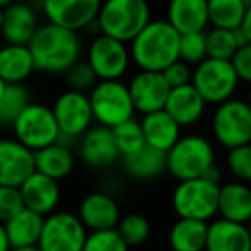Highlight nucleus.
<instances>
[{"label":"nucleus","mask_w":251,"mask_h":251,"mask_svg":"<svg viewBox=\"0 0 251 251\" xmlns=\"http://www.w3.org/2000/svg\"><path fill=\"white\" fill-rule=\"evenodd\" d=\"M121 158L126 174L136 181H153L167 171V153L148 145Z\"/></svg>","instance_id":"nucleus-25"},{"label":"nucleus","mask_w":251,"mask_h":251,"mask_svg":"<svg viewBox=\"0 0 251 251\" xmlns=\"http://www.w3.org/2000/svg\"><path fill=\"white\" fill-rule=\"evenodd\" d=\"M11 250V244H9L7 234H5L4 224L0 222V251H9Z\"/></svg>","instance_id":"nucleus-43"},{"label":"nucleus","mask_w":251,"mask_h":251,"mask_svg":"<svg viewBox=\"0 0 251 251\" xmlns=\"http://www.w3.org/2000/svg\"><path fill=\"white\" fill-rule=\"evenodd\" d=\"M140 124H141V129H143L145 143L151 148L165 151V153L182 136L181 134L182 127L165 110L145 114L141 117Z\"/></svg>","instance_id":"nucleus-23"},{"label":"nucleus","mask_w":251,"mask_h":251,"mask_svg":"<svg viewBox=\"0 0 251 251\" xmlns=\"http://www.w3.org/2000/svg\"><path fill=\"white\" fill-rule=\"evenodd\" d=\"M83 251H129V246L119 236L117 230L108 229L88 232Z\"/></svg>","instance_id":"nucleus-37"},{"label":"nucleus","mask_w":251,"mask_h":251,"mask_svg":"<svg viewBox=\"0 0 251 251\" xmlns=\"http://www.w3.org/2000/svg\"><path fill=\"white\" fill-rule=\"evenodd\" d=\"M239 29L244 35V38H246V42L251 43V2L246 7V14H244V19H243V23H241Z\"/></svg>","instance_id":"nucleus-42"},{"label":"nucleus","mask_w":251,"mask_h":251,"mask_svg":"<svg viewBox=\"0 0 251 251\" xmlns=\"http://www.w3.org/2000/svg\"><path fill=\"white\" fill-rule=\"evenodd\" d=\"M35 71L28 45L5 43L0 47V77L7 84H23Z\"/></svg>","instance_id":"nucleus-26"},{"label":"nucleus","mask_w":251,"mask_h":251,"mask_svg":"<svg viewBox=\"0 0 251 251\" xmlns=\"http://www.w3.org/2000/svg\"><path fill=\"white\" fill-rule=\"evenodd\" d=\"M230 64H232L241 83L251 86V43H244L243 47H239V50L230 59Z\"/></svg>","instance_id":"nucleus-41"},{"label":"nucleus","mask_w":251,"mask_h":251,"mask_svg":"<svg viewBox=\"0 0 251 251\" xmlns=\"http://www.w3.org/2000/svg\"><path fill=\"white\" fill-rule=\"evenodd\" d=\"M19 191H21L23 201H25V208L33 210V212L40 213L43 217L55 212L60 203V198H62L59 181L38 171L33 172L19 186Z\"/></svg>","instance_id":"nucleus-18"},{"label":"nucleus","mask_w":251,"mask_h":251,"mask_svg":"<svg viewBox=\"0 0 251 251\" xmlns=\"http://www.w3.org/2000/svg\"><path fill=\"white\" fill-rule=\"evenodd\" d=\"M246 7V0H208L210 26L220 29H239Z\"/></svg>","instance_id":"nucleus-30"},{"label":"nucleus","mask_w":251,"mask_h":251,"mask_svg":"<svg viewBox=\"0 0 251 251\" xmlns=\"http://www.w3.org/2000/svg\"><path fill=\"white\" fill-rule=\"evenodd\" d=\"M100 5L101 0H42V12L47 23L81 31L95 25Z\"/></svg>","instance_id":"nucleus-13"},{"label":"nucleus","mask_w":251,"mask_h":251,"mask_svg":"<svg viewBox=\"0 0 251 251\" xmlns=\"http://www.w3.org/2000/svg\"><path fill=\"white\" fill-rule=\"evenodd\" d=\"M5 88H7V83H5V81L0 77V98H2V95H4Z\"/></svg>","instance_id":"nucleus-46"},{"label":"nucleus","mask_w":251,"mask_h":251,"mask_svg":"<svg viewBox=\"0 0 251 251\" xmlns=\"http://www.w3.org/2000/svg\"><path fill=\"white\" fill-rule=\"evenodd\" d=\"M191 84L201 95L206 105H219L229 98H234L241 81L230 60L206 57L193 69Z\"/></svg>","instance_id":"nucleus-8"},{"label":"nucleus","mask_w":251,"mask_h":251,"mask_svg":"<svg viewBox=\"0 0 251 251\" xmlns=\"http://www.w3.org/2000/svg\"><path fill=\"white\" fill-rule=\"evenodd\" d=\"M66 79L69 84V90H76V91H90L95 84L98 83V77L95 76L93 69L88 66L86 60H79L77 64H74L69 71L66 73Z\"/></svg>","instance_id":"nucleus-38"},{"label":"nucleus","mask_w":251,"mask_h":251,"mask_svg":"<svg viewBox=\"0 0 251 251\" xmlns=\"http://www.w3.org/2000/svg\"><path fill=\"white\" fill-rule=\"evenodd\" d=\"M76 158L62 140L35 151V169L55 181L66 179L74 171Z\"/></svg>","instance_id":"nucleus-27"},{"label":"nucleus","mask_w":251,"mask_h":251,"mask_svg":"<svg viewBox=\"0 0 251 251\" xmlns=\"http://www.w3.org/2000/svg\"><path fill=\"white\" fill-rule=\"evenodd\" d=\"M219 215L226 220L248 224L251 219V188L241 181H229L219 188Z\"/></svg>","instance_id":"nucleus-24"},{"label":"nucleus","mask_w":251,"mask_h":251,"mask_svg":"<svg viewBox=\"0 0 251 251\" xmlns=\"http://www.w3.org/2000/svg\"><path fill=\"white\" fill-rule=\"evenodd\" d=\"M206 33V50L208 57L220 60H230L234 53L239 50L246 42L241 29H220L212 28Z\"/></svg>","instance_id":"nucleus-31"},{"label":"nucleus","mask_w":251,"mask_h":251,"mask_svg":"<svg viewBox=\"0 0 251 251\" xmlns=\"http://www.w3.org/2000/svg\"><path fill=\"white\" fill-rule=\"evenodd\" d=\"M210 129L213 140L227 150L251 143V107L248 101L229 98L215 105Z\"/></svg>","instance_id":"nucleus-6"},{"label":"nucleus","mask_w":251,"mask_h":251,"mask_svg":"<svg viewBox=\"0 0 251 251\" xmlns=\"http://www.w3.org/2000/svg\"><path fill=\"white\" fill-rule=\"evenodd\" d=\"M86 62L98 81H114L126 76L131 67L129 45L98 33L86 50Z\"/></svg>","instance_id":"nucleus-10"},{"label":"nucleus","mask_w":251,"mask_h":251,"mask_svg":"<svg viewBox=\"0 0 251 251\" xmlns=\"http://www.w3.org/2000/svg\"><path fill=\"white\" fill-rule=\"evenodd\" d=\"M25 208V201L19 188L0 186V222L5 224Z\"/></svg>","instance_id":"nucleus-39"},{"label":"nucleus","mask_w":251,"mask_h":251,"mask_svg":"<svg viewBox=\"0 0 251 251\" xmlns=\"http://www.w3.org/2000/svg\"><path fill=\"white\" fill-rule=\"evenodd\" d=\"M219 182L206 177L179 181L171 195V205L179 219L210 222L219 215Z\"/></svg>","instance_id":"nucleus-5"},{"label":"nucleus","mask_w":251,"mask_h":251,"mask_svg":"<svg viewBox=\"0 0 251 251\" xmlns=\"http://www.w3.org/2000/svg\"><path fill=\"white\" fill-rule=\"evenodd\" d=\"M164 74L165 81L171 88H177V86H182V84H189L191 83V76H193V69L189 64L182 62L181 59L172 62L167 69L162 71Z\"/></svg>","instance_id":"nucleus-40"},{"label":"nucleus","mask_w":251,"mask_h":251,"mask_svg":"<svg viewBox=\"0 0 251 251\" xmlns=\"http://www.w3.org/2000/svg\"><path fill=\"white\" fill-rule=\"evenodd\" d=\"M9 251H42L38 248V244H35V246H21V248H11Z\"/></svg>","instance_id":"nucleus-44"},{"label":"nucleus","mask_w":251,"mask_h":251,"mask_svg":"<svg viewBox=\"0 0 251 251\" xmlns=\"http://www.w3.org/2000/svg\"><path fill=\"white\" fill-rule=\"evenodd\" d=\"M79 157L83 164L93 171L110 169L121 158L110 127L91 126L79 138Z\"/></svg>","instance_id":"nucleus-16"},{"label":"nucleus","mask_w":251,"mask_h":251,"mask_svg":"<svg viewBox=\"0 0 251 251\" xmlns=\"http://www.w3.org/2000/svg\"><path fill=\"white\" fill-rule=\"evenodd\" d=\"M208 222L177 219L171 226L167 243L171 251H205Z\"/></svg>","instance_id":"nucleus-28"},{"label":"nucleus","mask_w":251,"mask_h":251,"mask_svg":"<svg viewBox=\"0 0 251 251\" xmlns=\"http://www.w3.org/2000/svg\"><path fill=\"white\" fill-rule=\"evenodd\" d=\"M2 21H4V9H0V26H2Z\"/></svg>","instance_id":"nucleus-48"},{"label":"nucleus","mask_w":251,"mask_h":251,"mask_svg":"<svg viewBox=\"0 0 251 251\" xmlns=\"http://www.w3.org/2000/svg\"><path fill=\"white\" fill-rule=\"evenodd\" d=\"M52 112L59 126L60 140H79L95 121L88 93L76 90L62 91L53 101Z\"/></svg>","instance_id":"nucleus-12"},{"label":"nucleus","mask_w":251,"mask_h":251,"mask_svg":"<svg viewBox=\"0 0 251 251\" xmlns=\"http://www.w3.org/2000/svg\"><path fill=\"white\" fill-rule=\"evenodd\" d=\"M208 57V50H206V33H186L181 35V42H179V59L182 62L189 64V66H198L200 62Z\"/></svg>","instance_id":"nucleus-35"},{"label":"nucleus","mask_w":251,"mask_h":251,"mask_svg":"<svg viewBox=\"0 0 251 251\" xmlns=\"http://www.w3.org/2000/svg\"><path fill=\"white\" fill-rule=\"evenodd\" d=\"M150 21L148 0H101L97 28L101 35L129 43Z\"/></svg>","instance_id":"nucleus-3"},{"label":"nucleus","mask_w":251,"mask_h":251,"mask_svg":"<svg viewBox=\"0 0 251 251\" xmlns=\"http://www.w3.org/2000/svg\"><path fill=\"white\" fill-rule=\"evenodd\" d=\"M127 88L134 110L140 112L141 115L164 110L165 101L171 93V86L165 81L164 74L153 71H138L131 77Z\"/></svg>","instance_id":"nucleus-14"},{"label":"nucleus","mask_w":251,"mask_h":251,"mask_svg":"<svg viewBox=\"0 0 251 251\" xmlns=\"http://www.w3.org/2000/svg\"><path fill=\"white\" fill-rule=\"evenodd\" d=\"M112 134H114L115 147H117L121 157L134 153V151L141 150L147 145L145 143L143 129H141L140 121H136L134 117L112 127Z\"/></svg>","instance_id":"nucleus-33"},{"label":"nucleus","mask_w":251,"mask_h":251,"mask_svg":"<svg viewBox=\"0 0 251 251\" xmlns=\"http://www.w3.org/2000/svg\"><path fill=\"white\" fill-rule=\"evenodd\" d=\"M38 14L28 4L14 2L4 9V21L0 26V35L7 43L28 45L38 29Z\"/></svg>","instance_id":"nucleus-22"},{"label":"nucleus","mask_w":251,"mask_h":251,"mask_svg":"<svg viewBox=\"0 0 251 251\" xmlns=\"http://www.w3.org/2000/svg\"><path fill=\"white\" fill-rule=\"evenodd\" d=\"M31 103L29 91L25 84H7L4 95L0 98V126L12 127L14 121L23 110Z\"/></svg>","instance_id":"nucleus-32"},{"label":"nucleus","mask_w":251,"mask_h":251,"mask_svg":"<svg viewBox=\"0 0 251 251\" xmlns=\"http://www.w3.org/2000/svg\"><path fill=\"white\" fill-rule=\"evenodd\" d=\"M246 227H248V230H250V236H251V219H250V222L246 224Z\"/></svg>","instance_id":"nucleus-49"},{"label":"nucleus","mask_w":251,"mask_h":251,"mask_svg":"<svg viewBox=\"0 0 251 251\" xmlns=\"http://www.w3.org/2000/svg\"><path fill=\"white\" fill-rule=\"evenodd\" d=\"M77 217L88 229V232L95 230L115 229L121 220V208L112 195L105 191H91L81 200Z\"/></svg>","instance_id":"nucleus-17"},{"label":"nucleus","mask_w":251,"mask_h":251,"mask_svg":"<svg viewBox=\"0 0 251 251\" xmlns=\"http://www.w3.org/2000/svg\"><path fill=\"white\" fill-rule=\"evenodd\" d=\"M88 98H90L93 119L100 126L110 127V129L121 122L133 119L136 114L129 88L121 79L98 81L88 91Z\"/></svg>","instance_id":"nucleus-7"},{"label":"nucleus","mask_w":251,"mask_h":251,"mask_svg":"<svg viewBox=\"0 0 251 251\" xmlns=\"http://www.w3.org/2000/svg\"><path fill=\"white\" fill-rule=\"evenodd\" d=\"M164 110L181 127H191L203 119L206 110V101L196 91V88L189 83L177 88H171Z\"/></svg>","instance_id":"nucleus-19"},{"label":"nucleus","mask_w":251,"mask_h":251,"mask_svg":"<svg viewBox=\"0 0 251 251\" xmlns=\"http://www.w3.org/2000/svg\"><path fill=\"white\" fill-rule=\"evenodd\" d=\"M226 165L236 181L251 184V143L227 150Z\"/></svg>","instance_id":"nucleus-36"},{"label":"nucleus","mask_w":251,"mask_h":251,"mask_svg":"<svg viewBox=\"0 0 251 251\" xmlns=\"http://www.w3.org/2000/svg\"><path fill=\"white\" fill-rule=\"evenodd\" d=\"M181 35L165 19H151L127 45L131 62L140 71L162 73L179 60Z\"/></svg>","instance_id":"nucleus-2"},{"label":"nucleus","mask_w":251,"mask_h":251,"mask_svg":"<svg viewBox=\"0 0 251 251\" xmlns=\"http://www.w3.org/2000/svg\"><path fill=\"white\" fill-rule=\"evenodd\" d=\"M88 229L73 212L55 210L43 219L38 248L42 251H83Z\"/></svg>","instance_id":"nucleus-11"},{"label":"nucleus","mask_w":251,"mask_h":251,"mask_svg":"<svg viewBox=\"0 0 251 251\" xmlns=\"http://www.w3.org/2000/svg\"><path fill=\"white\" fill-rule=\"evenodd\" d=\"M35 171V151L16 138H0V186L19 188Z\"/></svg>","instance_id":"nucleus-15"},{"label":"nucleus","mask_w":251,"mask_h":251,"mask_svg":"<svg viewBox=\"0 0 251 251\" xmlns=\"http://www.w3.org/2000/svg\"><path fill=\"white\" fill-rule=\"evenodd\" d=\"M16 0H0V9H7L9 5L14 4Z\"/></svg>","instance_id":"nucleus-45"},{"label":"nucleus","mask_w":251,"mask_h":251,"mask_svg":"<svg viewBox=\"0 0 251 251\" xmlns=\"http://www.w3.org/2000/svg\"><path fill=\"white\" fill-rule=\"evenodd\" d=\"M43 219L45 217L33 212L29 208H23L18 215H14L11 220L4 224L5 234L11 248L21 246H35L38 244L40 234H42Z\"/></svg>","instance_id":"nucleus-29"},{"label":"nucleus","mask_w":251,"mask_h":251,"mask_svg":"<svg viewBox=\"0 0 251 251\" xmlns=\"http://www.w3.org/2000/svg\"><path fill=\"white\" fill-rule=\"evenodd\" d=\"M215 165V147L201 134H186L167 151V172L177 181L203 177Z\"/></svg>","instance_id":"nucleus-4"},{"label":"nucleus","mask_w":251,"mask_h":251,"mask_svg":"<svg viewBox=\"0 0 251 251\" xmlns=\"http://www.w3.org/2000/svg\"><path fill=\"white\" fill-rule=\"evenodd\" d=\"M165 21L179 35L205 31L210 26L208 0H169Z\"/></svg>","instance_id":"nucleus-20"},{"label":"nucleus","mask_w":251,"mask_h":251,"mask_svg":"<svg viewBox=\"0 0 251 251\" xmlns=\"http://www.w3.org/2000/svg\"><path fill=\"white\" fill-rule=\"evenodd\" d=\"M115 230L127 246L133 248L147 243L151 232V226L150 220L143 213H127V215L121 217Z\"/></svg>","instance_id":"nucleus-34"},{"label":"nucleus","mask_w":251,"mask_h":251,"mask_svg":"<svg viewBox=\"0 0 251 251\" xmlns=\"http://www.w3.org/2000/svg\"><path fill=\"white\" fill-rule=\"evenodd\" d=\"M205 251H251V236L246 224L222 217L210 220Z\"/></svg>","instance_id":"nucleus-21"},{"label":"nucleus","mask_w":251,"mask_h":251,"mask_svg":"<svg viewBox=\"0 0 251 251\" xmlns=\"http://www.w3.org/2000/svg\"><path fill=\"white\" fill-rule=\"evenodd\" d=\"M14 138L31 151L60 141V131L53 117L52 107L43 103H28L12 124Z\"/></svg>","instance_id":"nucleus-9"},{"label":"nucleus","mask_w":251,"mask_h":251,"mask_svg":"<svg viewBox=\"0 0 251 251\" xmlns=\"http://www.w3.org/2000/svg\"><path fill=\"white\" fill-rule=\"evenodd\" d=\"M35 69L43 74H66L81 60L83 42L77 31L45 23L28 43Z\"/></svg>","instance_id":"nucleus-1"},{"label":"nucleus","mask_w":251,"mask_h":251,"mask_svg":"<svg viewBox=\"0 0 251 251\" xmlns=\"http://www.w3.org/2000/svg\"><path fill=\"white\" fill-rule=\"evenodd\" d=\"M246 101H248V105L251 107V86H250V91H248V98H246Z\"/></svg>","instance_id":"nucleus-47"}]
</instances>
